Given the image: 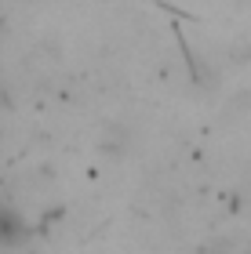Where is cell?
<instances>
[{
  "label": "cell",
  "mask_w": 251,
  "mask_h": 254,
  "mask_svg": "<svg viewBox=\"0 0 251 254\" xmlns=\"http://www.w3.org/2000/svg\"><path fill=\"white\" fill-rule=\"evenodd\" d=\"M26 236V225H22V218L15 211H4L0 207V244L11 247V244H18V240Z\"/></svg>",
  "instance_id": "6da1fadb"
}]
</instances>
